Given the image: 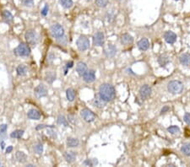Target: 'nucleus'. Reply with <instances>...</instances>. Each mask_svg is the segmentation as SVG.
I'll return each instance as SVG.
<instances>
[{"label":"nucleus","mask_w":190,"mask_h":167,"mask_svg":"<svg viewBox=\"0 0 190 167\" xmlns=\"http://www.w3.org/2000/svg\"><path fill=\"white\" fill-rule=\"evenodd\" d=\"M99 95L107 102L112 101L116 96L114 87L109 84H103L100 86Z\"/></svg>","instance_id":"f257e3e1"},{"label":"nucleus","mask_w":190,"mask_h":167,"mask_svg":"<svg viewBox=\"0 0 190 167\" xmlns=\"http://www.w3.org/2000/svg\"><path fill=\"white\" fill-rule=\"evenodd\" d=\"M167 89L171 94H181L183 90V84L179 80H172L168 83Z\"/></svg>","instance_id":"f03ea898"},{"label":"nucleus","mask_w":190,"mask_h":167,"mask_svg":"<svg viewBox=\"0 0 190 167\" xmlns=\"http://www.w3.org/2000/svg\"><path fill=\"white\" fill-rule=\"evenodd\" d=\"M14 53L18 57H27L31 54V48L28 43L22 42L14 50Z\"/></svg>","instance_id":"7ed1b4c3"},{"label":"nucleus","mask_w":190,"mask_h":167,"mask_svg":"<svg viewBox=\"0 0 190 167\" xmlns=\"http://www.w3.org/2000/svg\"><path fill=\"white\" fill-rule=\"evenodd\" d=\"M50 31H51L52 36L55 39L58 40L64 35V29L59 24L52 25L51 26V29H50Z\"/></svg>","instance_id":"20e7f679"},{"label":"nucleus","mask_w":190,"mask_h":167,"mask_svg":"<svg viewBox=\"0 0 190 167\" xmlns=\"http://www.w3.org/2000/svg\"><path fill=\"white\" fill-rule=\"evenodd\" d=\"M25 38L26 40V42L32 46H36L38 42V35L33 30H28L25 34Z\"/></svg>","instance_id":"39448f33"},{"label":"nucleus","mask_w":190,"mask_h":167,"mask_svg":"<svg viewBox=\"0 0 190 167\" xmlns=\"http://www.w3.org/2000/svg\"><path fill=\"white\" fill-rule=\"evenodd\" d=\"M76 45H77V47H78V49L79 51L85 52V51H86L90 47V41H89V39L86 36L81 35V36H79V39L77 40Z\"/></svg>","instance_id":"423d86ee"},{"label":"nucleus","mask_w":190,"mask_h":167,"mask_svg":"<svg viewBox=\"0 0 190 167\" xmlns=\"http://www.w3.org/2000/svg\"><path fill=\"white\" fill-rule=\"evenodd\" d=\"M80 115H81V117H83L84 120L87 122H92L96 118V115L95 113L92 112L91 110H89L88 108L82 109L81 112H80Z\"/></svg>","instance_id":"0eeeda50"},{"label":"nucleus","mask_w":190,"mask_h":167,"mask_svg":"<svg viewBox=\"0 0 190 167\" xmlns=\"http://www.w3.org/2000/svg\"><path fill=\"white\" fill-rule=\"evenodd\" d=\"M34 94H35V96L36 98H38V99L42 97H45L48 95V89H47V87L44 85L41 84V85H37L35 88V89H34Z\"/></svg>","instance_id":"6e6552de"},{"label":"nucleus","mask_w":190,"mask_h":167,"mask_svg":"<svg viewBox=\"0 0 190 167\" xmlns=\"http://www.w3.org/2000/svg\"><path fill=\"white\" fill-rule=\"evenodd\" d=\"M104 42H105V36L104 34L101 31L96 32L94 36H93V43L95 46L97 47H102L104 45Z\"/></svg>","instance_id":"1a4fd4ad"},{"label":"nucleus","mask_w":190,"mask_h":167,"mask_svg":"<svg viewBox=\"0 0 190 167\" xmlns=\"http://www.w3.org/2000/svg\"><path fill=\"white\" fill-rule=\"evenodd\" d=\"M151 92H152V89H151V86L145 85L140 87L139 89V95L140 97L142 98L143 100H145L147 98H149L151 95Z\"/></svg>","instance_id":"9d476101"},{"label":"nucleus","mask_w":190,"mask_h":167,"mask_svg":"<svg viewBox=\"0 0 190 167\" xmlns=\"http://www.w3.org/2000/svg\"><path fill=\"white\" fill-rule=\"evenodd\" d=\"M117 53V48L112 44H107L106 47H104V54L107 56V58H112Z\"/></svg>","instance_id":"9b49d317"},{"label":"nucleus","mask_w":190,"mask_h":167,"mask_svg":"<svg viewBox=\"0 0 190 167\" xmlns=\"http://www.w3.org/2000/svg\"><path fill=\"white\" fill-rule=\"evenodd\" d=\"M83 79L86 83H92L95 80V73L94 70H87L83 75Z\"/></svg>","instance_id":"f8f14e48"},{"label":"nucleus","mask_w":190,"mask_h":167,"mask_svg":"<svg viewBox=\"0 0 190 167\" xmlns=\"http://www.w3.org/2000/svg\"><path fill=\"white\" fill-rule=\"evenodd\" d=\"M164 38L166 42L169 44H173L177 41V35L172 31H166L164 35Z\"/></svg>","instance_id":"ddd939ff"},{"label":"nucleus","mask_w":190,"mask_h":167,"mask_svg":"<svg viewBox=\"0 0 190 167\" xmlns=\"http://www.w3.org/2000/svg\"><path fill=\"white\" fill-rule=\"evenodd\" d=\"M27 117L32 120H39L41 118V112L36 109H31L28 111Z\"/></svg>","instance_id":"4468645a"},{"label":"nucleus","mask_w":190,"mask_h":167,"mask_svg":"<svg viewBox=\"0 0 190 167\" xmlns=\"http://www.w3.org/2000/svg\"><path fill=\"white\" fill-rule=\"evenodd\" d=\"M63 157L68 163H73L74 161H75L77 154L74 151H66L63 154Z\"/></svg>","instance_id":"2eb2a0df"},{"label":"nucleus","mask_w":190,"mask_h":167,"mask_svg":"<svg viewBox=\"0 0 190 167\" xmlns=\"http://www.w3.org/2000/svg\"><path fill=\"white\" fill-rule=\"evenodd\" d=\"M88 70L87 65L83 62H79L76 65V72L78 73L79 76H83L85 73Z\"/></svg>","instance_id":"dca6fc26"},{"label":"nucleus","mask_w":190,"mask_h":167,"mask_svg":"<svg viewBox=\"0 0 190 167\" xmlns=\"http://www.w3.org/2000/svg\"><path fill=\"white\" fill-rule=\"evenodd\" d=\"M133 42H134V37L129 34L125 33V34H123L121 35V43L123 45H125V46L129 45V44H132Z\"/></svg>","instance_id":"f3484780"},{"label":"nucleus","mask_w":190,"mask_h":167,"mask_svg":"<svg viewBox=\"0 0 190 167\" xmlns=\"http://www.w3.org/2000/svg\"><path fill=\"white\" fill-rule=\"evenodd\" d=\"M149 47H150V42L146 38H143L138 42V47L140 51L145 52L149 48Z\"/></svg>","instance_id":"a211bd4d"},{"label":"nucleus","mask_w":190,"mask_h":167,"mask_svg":"<svg viewBox=\"0 0 190 167\" xmlns=\"http://www.w3.org/2000/svg\"><path fill=\"white\" fill-rule=\"evenodd\" d=\"M93 103H94V105H95V106H96V107H98V108H102V107H104V106L106 105L107 101H104L102 98L99 95H98L94 99Z\"/></svg>","instance_id":"6ab92c4d"},{"label":"nucleus","mask_w":190,"mask_h":167,"mask_svg":"<svg viewBox=\"0 0 190 167\" xmlns=\"http://www.w3.org/2000/svg\"><path fill=\"white\" fill-rule=\"evenodd\" d=\"M180 62L184 66H189L190 65V54L189 53H183L180 56Z\"/></svg>","instance_id":"aec40b11"},{"label":"nucleus","mask_w":190,"mask_h":167,"mask_svg":"<svg viewBox=\"0 0 190 167\" xmlns=\"http://www.w3.org/2000/svg\"><path fill=\"white\" fill-rule=\"evenodd\" d=\"M15 158L18 162L20 163H25L27 160V155L22 151H17L15 154Z\"/></svg>","instance_id":"412c9836"},{"label":"nucleus","mask_w":190,"mask_h":167,"mask_svg":"<svg viewBox=\"0 0 190 167\" xmlns=\"http://www.w3.org/2000/svg\"><path fill=\"white\" fill-rule=\"evenodd\" d=\"M66 144L68 148H75L79 145V141L75 138H68Z\"/></svg>","instance_id":"4be33fe9"},{"label":"nucleus","mask_w":190,"mask_h":167,"mask_svg":"<svg viewBox=\"0 0 190 167\" xmlns=\"http://www.w3.org/2000/svg\"><path fill=\"white\" fill-rule=\"evenodd\" d=\"M16 72H17L18 75H20V76H25V75H26L28 72L27 67L24 65V64H20L19 66L17 67V68H16Z\"/></svg>","instance_id":"5701e85b"},{"label":"nucleus","mask_w":190,"mask_h":167,"mask_svg":"<svg viewBox=\"0 0 190 167\" xmlns=\"http://www.w3.org/2000/svg\"><path fill=\"white\" fill-rule=\"evenodd\" d=\"M2 16H3V19L4 20V21L7 22V23H10V22L13 21V18L14 17H13L12 14L8 10H4L3 13H2Z\"/></svg>","instance_id":"b1692460"},{"label":"nucleus","mask_w":190,"mask_h":167,"mask_svg":"<svg viewBox=\"0 0 190 167\" xmlns=\"http://www.w3.org/2000/svg\"><path fill=\"white\" fill-rule=\"evenodd\" d=\"M66 96H67V99L68 101H70V102L74 101L75 99V91L72 88H68L66 90Z\"/></svg>","instance_id":"393cba45"},{"label":"nucleus","mask_w":190,"mask_h":167,"mask_svg":"<svg viewBox=\"0 0 190 167\" xmlns=\"http://www.w3.org/2000/svg\"><path fill=\"white\" fill-rule=\"evenodd\" d=\"M170 62L169 58L166 55H161L158 58V62L162 67H165L166 64H168Z\"/></svg>","instance_id":"a878e982"},{"label":"nucleus","mask_w":190,"mask_h":167,"mask_svg":"<svg viewBox=\"0 0 190 167\" xmlns=\"http://www.w3.org/2000/svg\"><path fill=\"white\" fill-rule=\"evenodd\" d=\"M25 131L24 130H20V129H18V130H15L13 132H11L10 134V137L13 138V139H21L23 135H24Z\"/></svg>","instance_id":"bb28decb"},{"label":"nucleus","mask_w":190,"mask_h":167,"mask_svg":"<svg viewBox=\"0 0 190 167\" xmlns=\"http://www.w3.org/2000/svg\"><path fill=\"white\" fill-rule=\"evenodd\" d=\"M57 122H58V124L62 125V126H64V127H68V122L63 115H59L58 117Z\"/></svg>","instance_id":"cd10ccee"},{"label":"nucleus","mask_w":190,"mask_h":167,"mask_svg":"<svg viewBox=\"0 0 190 167\" xmlns=\"http://www.w3.org/2000/svg\"><path fill=\"white\" fill-rule=\"evenodd\" d=\"M181 152L185 155L190 156V143L183 144L181 148Z\"/></svg>","instance_id":"c85d7f7f"},{"label":"nucleus","mask_w":190,"mask_h":167,"mask_svg":"<svg viewBox=\"0 0 190 167\" xmlns=\"http://www.w3.org/2000/svg\"><path fill=\"white\" fill-rule=\"evenodd\" d=\"M59 3L64 8H72V6L74 4L72 0H59Z\"/></svg>","instance_id":"c756f323"},{"label":"nucleus","mask_w":190,"mask_h":167,"mask_svg":"<svg viewBox=\"0 0 190 167\" xmlns=\"http://www.w3.org/2000/svg\"><path fill=\"white\" fill-rule=\"evenodd\" d=\"M168 132H170L171 134H177L180 132V128H178V126H171L167 128Z\"/></svg>","instance_id":"7c9ffc66"},{"label":"nucleus","mask_w":190,"mask_h":167,"mask_svg":"<svg viewBox=\"0 0 190 167\" xmlns=\"http://www.w3.org/2000/svg\"><path fill=\"white\" fill-rule=\"evenodd\" d=\"M34 152L37 155H42V152H43V145L42 144H36L34 146Z\"/></svg>","instance_id":"2f4dec72"},{"label":"nucleus","mask_w":190,"mask_h":167,"mask_svg":"<svg viewBox=\"0 0 190 167\" xmlns=\"http://www.w3.org/2000/svg\"><path fill=\"white\" fill-rule=\"evenodd\" d=\"M56 79V74H54L53 72H49L46 75V80L48 83H52V81Z\"/></svg>","instance_id":"473e14b6"},{"label":"nucleus","mask_w":190,"mask_h":167,"mask_svg":"<svg viewBox=\"0 0 190 167\" xmlns=\"http://www.w3.org/2000/svg\"><path fill=\"white\" fill-rule=\"evenodd\" d=\"M20 2L23 6L27 8H32L34 4V0H20Z\"/></svg>","instance_id":"72a5a7b5"},{"label":"nucleus","mask_w":190,"mask_h":167,"mask_svg":"<svg viewBox=\"0 0 190 167\" xmlns=\"http://www.w3.org/2000/svg\"><path fill=\"white\" fill-rule=\"evenodd\" d=\"M95 4L100 8H105L108 4L107 0H95Z\"/></svg>","instance_id":"f704fd0d"},{"label":"nucleus","mask_w":190,"mask_h":167,"mask_svg":"<svg viewBox=\"0 0 190 167\" xmlns=\"http://www.w3.org/2000/svg\"><path fill=\"white\" fill-rule=\"evenodd\" d=\"M97 163H98V161L96 160V159H86L85 161H84V165H88V166H94Z\"/></svg>","instance_id":"c9c22d12"},{"label":"nucleus","mask_w":190,"mask_h":167,"mask_svg":"<svg viewBox=\"0 0 190 167\" xmlns=\"http://www.w3.org/2000/svg\"><path fill=\"white\" fill-rule=\"evenodd\" d=\"M48 9H49V7H48V4H46V5L44 6V8L42 9V11H41L42 15L47 16V15H48Z\"/></svg>","instance_id":"e433bc0d"},{"label":"nucleus","mask_w":190,"mask_h":167,"mask_svg":"<svg viewBox=\"0 0 190 167\" xmlns=\"http://www.w3.org/2000/svg\"><path fill=\"white\" fill-rule=\"evenodd\" d=\"M183 120L187 124L190 125V113H186L183 117Z\"/></svg>","instance_id":"4c0bfd02"},{"label":"nucleus","mask_w":190,"mask_h":167,"mask_svg":"<svg viewBox=\"0 0 190 167\" xmlns=\"http://www.w3.org/2000/svg\"><path fill=\"white\" fill-rule=\"evenodd\" d=\"M6 130H7V125L3 124V125H1V126H0V132L4 133V132H6Z\"/></svg>","instance_id":"58836bf2"},{"label":"nucleus","mask_w":190,"mask_h":167,"mask_svg":"<svg viewBox=\"0 0 190 167\" xmlns=\"http://www.w3.org/2000/svg\"><path fill=\"white\" fill-rule=\"evenodd\" d=\"M52 128V126H48V125H38L37 127H36V130H39V129H42V128Z\"/></svg>","instance_id":"ea45409f"},{"label":"nucleus","mask_w":190,"mask_h":167,"mask_svg":"<svg viewBox=\"0 0 190 167\" xmlns=\"http://www.w3.org/2000/svg\"><path fill=\"white\" fill-rule=\"evenodd\" d=\"M169 110H170V107H169L168 105H165V106L162 109V111H161V114H164V113L167 112Z\"/></svg>","instance_id":"a19ab883"},{"label":"nucleus","mask_w":190,"mask_h":167,"mask_svg":"<svg viewBox=\"0 0 190 167\" xmlns=\"http://www.w3.org/2000/svg\"><path fill=\"white\" fill-rule=\"evenodd\" d=\"M13 150V147L10 145V146H8V148L6 149V154H9V153H11Z\"/></svg>","instance_id":"79ce46f5"},{"label":"nucleus","mask_w":190,"mask_h":167,"mask_svg":"<svg viewBox=\"0 0 190 167\" xmlns=\"http://www.w3.org/2000/svg\"><path fill=\"white\" fill-rule=\"evenodd\" d=\"M73 65H74V62H68L67 63V65H66V67H67V68H72V67H73Z\"/></svg>","instance_id":"37998d69"},{"label":"nucleus","mask_w":190,"mask_h":167,"mask_svg":"<svg viewBox=\"0 0 190 167\" xmlns=\"http://www.w3.org/2000/svg\"><path fill=\"white\" fill-rule=\"evenodd\" d=\"M1 142H2V141H1V139H0V144H1Z\"/></svg>","instance_id":"c03bdc74"},{"label":"nucleus","mask_w":190,"mask_h":167,"mask_svg":"<svg viewBox=\"0 0 190 167\" xmlns=\"http://www.w3.org/2000/svg\"><path fill=\"white\" fill-rule=\"evenodd\" d=\"M174 1H180V0H174Z\"/></svg>","instance_id":"a18cd8bd"},{"label":"nucleus","mask_w":190,"mask_h":167,"mask_svg":"<svg viewBox=\"0 0 190 167\" xmlns=\"http://www.w3.org/2000/svg\"><path fill=\"white\" fill-rule=\"evenodd\" d=\"M86 1H91V0H86Z\"/></svg>","instance_id":"49530a36"}]
</instances>
